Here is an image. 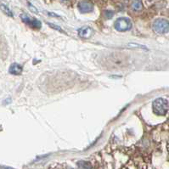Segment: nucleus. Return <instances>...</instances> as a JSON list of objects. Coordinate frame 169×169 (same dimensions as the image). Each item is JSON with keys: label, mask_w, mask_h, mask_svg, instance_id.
<instances>
[{"label": "nucleus", "mask_w": 169, "mask_h": 169, "mask_svg": "<svg viewBox=\"0 0 169 169\" xmlns=\"http://www.w3.org/2000/svg\"><path fill=\"white\" fill-rule=\"evenodd\" d=\"M129 46H131V47H138V48H140V49H148L145 47V46H143V45H140V44H129Z\"/></svg>", "instance_id": "12"}, {"label": "nucleus", "mask_w": 169, "mask_h": 169, "mask_svg": "<svg viewBox=\"0 0 169 169\" xmlns=\"http://www.w3.org/2000/svg\"><path fill=\"white\" fill-rule=\"evenodd\" d=\"M131 7H132V9H134V10H135V11H140L143 8L141 0H134L133 3H132Z\"/></svg>", "instance_id": "9"}, {"label": "nucleus", "mask_w": 169, "mask_h": 169, "mask_svg": "<svg viewBox=\"0 0 169 169\" xmlns=\"http://www.w3.org/2000/svg\"><path fill=\"white\" fill-rule=\"evenodd\" d=\"M21 20H22L24 22L27 23V25L34 27V28H37L38 29V28H40L42 27V23L38 20H37L35 18L31 17V16L27 15L26 14H22L21 15Z\"/></svg>", "instance_id": "4"}, {"label": "nucleus", "mask_w": 169, "mask_h": 169, "mask_svg": "<svg viewBox=\"0 0 169 169\" xmlns=\"http://www.w3.org/2000/svg\"><path fill=\"white\" fill-rule=\"evenodd\" d=\"M114 27L116 31H127L132 29V21L127 17L118 18L115 21Z\"/></svg>", "instance_id": "3"}, {"label": "nucleus", "mask_w": 169, "mask_h": 169, "mask_svg": "<svg viewBox=\"0 0 169 169\" xmlns=\"http://www.w3.org/2000/svg\"><path fill=\"white\" fill-rule=\"evenodd\" d=\"M77 167L79 169H93V167L90 162L86 161H80L77 162Z\"/></svg>", "instance_id": "8"}, {"label": "nucleus", "mask_w": 169, "mask_h": 169, "mask_svg": "<svg viewBox=\"0 0 169 169\" xmlns=\"http://www.w3.org/2000/svg\"><path fill=\"white\" fill-rule=\"evenodd\" d=\"M110 12H111V11H109V10L106 11V17L107 19H109V18H111L112 16H113V14H111V15H110Z\"/></svg>", "instance_id": "13"}, {"label": "nucleus", "mask_w": 169, "mask_h": 169, "mask_svg": "<svg viewBox=\"0 0 169 169\" xmlns=\"http://www.w3.org/2000/svg\"><path fill=\"white\" fill-rule=\"evenodd\" d=\"M93 33H94L93 30L89 27H81L78 30V36L81 38H84V39H89L90 37H92Z\"/></svg>", "instance_id": "5"}, {"label": "nucleus", "mask_w": 169, "mask_h": 169, "mask_svg": "<svg viewBox=\"0 0 169 169\" xmlns=\"http://www.w3.org/2000/svg\"><path fill=\"white\" fill-rule=\"evenodd\" d=\"M153 30L158 34H164L169 31V21L166 19L159 18L153 22Z\"/></svg>", "instance_id": "2"}, {"label": "nucleus", "mask_w": 169, "mask_h": 169, "mask_svg": "<svg viewBox=\"0 0 169 169\" xmlns=\"http://www.w3.org/2000/svg\"><path fill=\"white\" fill-rule=\"evenodd\" d=\"M0 9H1V10H2L4 13L6 14L7 15H9L10 17L13 16V13H12V11L9 9L8 6H6V5H4V4H2V5H0Z\"/></svg>", "instance_id": "10"}, {"label": "nucleus", "mask_w": 169, "mask_h": 169, "mask_svg": "<svg viewBox=\"0 0 169 169\" xmlns=\"http://www.w3.org/2000/svg\"><path fill=\"white\" fill-rule=\"evenodd\" d=\"M48 25H49V27H51V28H53V29H54V30L60 31V32H65V31L63 30L62 28H60V27H58V26H55V25H54V24H52V23H48Z\"/></svg>", "instance_id": "11"}, {"label": "nucleus", "mask_w": 169, "mask_h": 169, "mask_svg": "<svg viewBox=\"0 0 169 169\" xmlns=\"http://www.w3.org/2000/svg\"><path fill=\"white\" fill-rule=\"evenodd\" d=\"M78 9L81 13H90L93 10V5L89 1H82L78 4Z\"/></svg>", "instance_id": "6"}, {"label": "nucleus", "mask_w": 169, "mask_h": 169, "mask_svg": "<svg viewBox=\"0 0 169 169\" xmlns=\"http://www.w3.org/2000/svg\"><path fill=\"white\" fill-rule=\"evenodd\" d=\"M28 5L30 6V8H31V10H32V11H33V12H35V13H37V14L38 13V12H37V9H36L34 6H32V5H31V4H30V3L28 4Z\"/></svg>", "instance_id": "14"}, {"label": "nucleus", "mask_w": 169, "mask_h": 169, "mask_svg": "<svg viewBox=\"0 0 169 169\" xmlns=\"http://www.w3.org/2000/svg\"><path fill=\"white\" fill-rule=\"evenodd\" d=\"M23 69L21 65H19L17 63H14L12 64L10 67H9V71L10 74H13V75H20L21 74Z\"/></svg>", "instance_id": "7"}, {"label": "nucleus", "mask_w": 169, "mask_h": 169, "mask_svg": "<svg viewBox=\"0 0 169 169\" xmlns=\"http://www.w3.org/2000/svg\"><path fill=\"white\" fill-rule=\"evenodd\" d=\"M152 107H153V111L156 115L165 116L168 111L169 103L166 99L158 98L153 101Z\"/></svg>", "instance_id": "1"}]
</instances>
